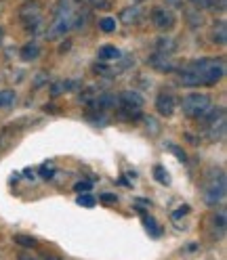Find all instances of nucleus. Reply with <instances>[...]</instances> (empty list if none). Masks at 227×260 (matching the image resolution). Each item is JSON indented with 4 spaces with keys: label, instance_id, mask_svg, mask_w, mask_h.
<instances>
[{
    "label": "nucleus",
    "instance_id": "obj_1",
    "mask_svg": "<svg viewBox=\"0 0 227 260\" xmlns=\"http://www.w3.org/2000/svg\"><path fill=\"white\" fill-rule=\"evenodd\" d=\"M181 84L183 86H213L217 82H221L225 76V59H193L187 65L181 68Z\"/></svg>",
    "mask_w": 227,
    "mask_h": 260
},
{
    "label": "nucleus",
    "instance_id": "obj_2",
    "mask_svg": "<svg viewBox=\"0 0 227 260\" xmlns=\"http://www.w3.org/2000/svg\"><path fill=\"white\" fill-rule=\"evenodd\" d=\"M200 122L206 126V137L210 141H221L225 137V126H227V120H225V109L223 107H217L213 109L210 107L204 116L200 118Z\"/></svg>",
    "mask_w": 227,
    "mask_h": 260
},
{
    "label": "nucleus",
    "instance_id": "obj_3",
    "mask_svg": "<svg viewBox=\"0 0 227 260\" xmlns=\"http://www.w3.org/2000/svg\"><path fill=\"white\" fill-rule=\"evenodd\" d=\"M213 101H210V94H204V92H191L187 94L183 103H181V109L187 118H193V120H200L204 113L210 109Z\"/></svg>",
    "mask_w": 227,
    "mask_h": 260
},
{
    "label": "nucleus",
    "instance_id": "obj_4",
    "mask_svg": "<svg viewBox=\"0 0 227 260\" xmlns=\"http://www.w3.org/2000/svg\"><path fill=\"white\" fill-rule=\"evenodd\" d=\"M225 193H227V189H225V174L219 172V176L215 174V176H210L206 181V185H204V202L208 206H217V204H221L225 200Z\"/></svg>",
    "mask_w": 227,
    "mask_h": 260
},
{
    "label": "nucleus",
    "instance_id": "obj_5",
    "mask_svg": "<svg viewBox=\"0 0 227 260\" xmlns=\"http://www.w3.org/2000/svg\"><path fill=\"white\" fill-rule=\"evenodd\" d=\"M40 17H42V5L38 3V0H27L25 5H21L19 19L23 21L25 29H38Z\"/></svg>",
    "mask_w": 227,
    "mask_h": 260
},
{
    "label": "nucleus",
    "instance_id": "obj_6",
    "mask_svg": "<svg viewBox=\"0 0 227 260\" xmlns=\"http://www.w3.org/2000/svg\"><path fill=\"white\" fill-rule=\"evenodd\" d=\"M152 21L160 31H171L177 23L173 11H168L166 7H154L152 9Z\"/></svg>",
    "mask_w": 227,
    "mask_h": 260
},
{
    "label": "nucleus",
    "instance_id": "obj_7",
    "mask_svg": "<svg viewBox=\"0 0 227 260\" xmlns=\"http://www.w3.org/2000/svg\"><path fill=\"white\" fill-rule=\"evenodd\" d=\"M175 109H177V99H175L173 92H160L156 96V111L160 113V116L171 118L175 113Z\"/></svg>",
    "mask_w": 227,
    "mask_h": 260
},
{
    "label": "nucleus",
    "instance_id": "obj_8",
    "mask_svg": "<svg viewBox=\"0 0 227 260\" xmlns=\"http://www.w3.org/2000/svg\"><path fill=\"white\" fill-rule=\"evenodd\" d=\"M148 63L152 65L154 70H158V72H162V74H168V72L175 70V63H173L171 57L164 55V53H156V55H152V57L148 59Z\"/></svg>",
    "mask_w": 227,
    "mask_h": 260
},
{
    "label": "nucleus",
    "instance_id": "obj_9",
    "mask_svg": "<svg viewBox=\"0 0 227 260\" xmlns=\"http://www.w3.org/2000/svg\"><path fill=\"white\" fill-rule=\"evenodd\" d=\"M118 101H120V107H131V109H141L143 107V96L135 90H124L118 94Z\"/></svg>",
    "mask_w": 227,
    "mask_h": 260
},
{
    "label": "nucleus",
    "instance_id": "obj_10",
    "mask_svg": "<svg viewBox=\"0 0 227 260\" xmlns=\"http://www.w3.org/2000/svg\"><path fill=\"white\" fill-rule=\"evenodd\" d=\"M141 9L139 7H126L122 13H120V21L126 23V25H131V23H137L141 19Z\"/></svg>",
    "mask_w": 227,
    "mask_h": 260
},
{
    "label": "nucleus",
    "instance_id": "obj_11",
    "mask_svg": "<svg viewBox=\"0 0 227 260\" xmlns=\"http://www.w3.org/2000/svg\"><path fill=\"white\" fill-rule=\"evenodd\" d=\"M19 55H21V61H34V59H38L40 57V44H36V42L23 44Z\"/></svg>",
    "mask_w": 227,
    "mask_h": 260
},
{
    "label": "nucleus",
    "instance_id": "obj_12",
    "mask_svg": "<svg viewBox=\"0 0 227 260\" xmlns=\"http://www.w3.org/2000/svg\"><path fill=\"white\" fill-rule=\"evenodd\" d=\"M97 57H99L101 61H116V59H120V57H122V53L118 51L116 46L105 44V46H101V48H99V53H97Z\"/></svg>",
    "mask_w": 227,
    "mask_h": 260
},
{
    "label": "nucleus",
    "instance_id": "obj_13",
    "mask_svg": "<svg viewBox=\"0 0 227 260\" xmlns=\"http://www.w3.org/2000/svg\"><path fill=\"white\" fill-rule=\"evenodd\" d=\"M213 40H215L217 44L225 46V42H227V27H225V23H223V21L215 23V29H213Z\"/></svg>",
    "mask_w": 227,
    "mask_h": 260
},
{
    "label": "nucleus",
    "instance_id": "obj_14",
    "mask_svg": "<svg viewBox=\"0 0 227 260\" xmlns=\"http://www.w3.org/2000/svg\"><path fill=\"white\" fill-rule=\"evenodd\" d=\"M76 86H78V82H74V80H68V82H55V84L51 86V94H53V96H57V94H61V92L74 90Z\"/></svg>",
    "mask_w": 227,
    "mask_h": 260
},
{
    "label": "nucleus",
    "instance_id": "obj_15",
    "mask_svg": "<svg viewBox=\"0 0 227 260\" xmlns=\"http://www.w3.org/2000/svg\"><path fill=\"white\" fill-rule=\"evenodd\" d=\"M143 226L148 229V233L152 235V237H160L162 235V231H160V224L152 218V216H148V214H143Z\"/></svg>",
    "mask_w": 227,
    "mask_h": 260
},
{
    "label": "nucleus",
    "instance_id": "obj_16",
    "mask_svg": "<svg viewBox=\"0 0 227 260\" xmlns=\"http://www.w3.org/2000/svg\"><path fill=\"white\" fill-rule=\"evenodd\" d=\"M13 241L17 243V246H21V248H36L38 246V241L34 237H30V235H15Z\"/></svg>",
    "mask_w": 227,
    "mask_h": 260
},
{
    "label": "nucleus",
    "instance_id": "obj_17",
    "mask_svg": "<svg viewBox=\"0 0 227 260\" xmlns=\"http://www.w3.org/2000/svg\"><path fill=\"white\" fill-rule=\"evenodd\" d=\"M156 46H158V53H164V55H168V53H173L175 51V40H171V38H160L158 42H156Z\"/></svg>",
    "mask_w": 227,
    "mask_h": 260
},
{
    "label": "nucleus",
    "instance_id": "obj_18",
    "mask_svg": "<svg viewBox=\"0 0 227 260\" xmlns=\"http://www.w3.org/2000/svg\"><path fill=\"white\" fill-rule=\"evenodd\" d=\"M154 178L160 185H171V176L164 170V166H154Z\"/></svg>",
    "mask_w": 227,
    "mask_h": 260
},
{
    "label": "nucleus",
    "instance_id": "obj_19",
    "mask_svg": "<svg viewBox=\"0 0 227 260\" xmlns=\"http://www.w3.org/2000/svg\"><path fill=\"white\" fill-rule=\"evenodd\" d=\"M15 92L13 90H0V107H11L15 103Z\"/></svg>",
    "mask_w": 227,
    "mask_h": 260
},
{
    "label": "nucleus",
    "instance_id": "obj_20",
    "mask_svg": "<svg viewBox=\"0 0 227 260\" xmlns=\"http://www.w3.org/2000/svg\"><path fill=\"white\" fill-rule=\"evenodd\" d=\"M120 118L124 120H139L141 118V109H131V107H120Z\"/></svg>",
    "mask_w": 227,
    "mask_h": 260
},
{
    "label": "nucleus",
    "instance_id": "obj_21",
    "mask_svg": "<svg viewBox=\"0 0 227 260\" xmlns=\"http://www.w3.org/2000/svg\"><path fill=\"white\" fill-rule=\"evenodd\" d=\"M76 204H78V206H84V208H93V206L97 204V200H95V195L82 193V195H78V198H76Z\"/></svg>",
    "mask_w": 227,
    "mask_h": 260
},
{
    "label": "nucleus",
    "instance_id": "obj_22",
    "mask_svg": "<svg viewBox=\"0 0 227 260\" xmlns=\"http://www.w3.org/2000/svg\"><path fill=\"white\" fill-rule=\"evenodd\" d=\"M99 27H101V31L109 34V31L116 29V19H114V17H103V19L99 21Z\"/></svg>",
    "mask_w": 227,
    "mask_h": 260
},
{
    "label": "nucleus",
    "instance_id": "obj_23",
    "mask_svg": "<svg viewBox=\"0 0 227 260\" xmlns=\"http://www.w3.org/2000/svg\"><path fill=\"white\" fill-rule=\"evenodd\" d=\"M227 214H225V210H221V212H217V216H215V226H219V233L223 235L225 233V226H227Z\"/></svg>",
    "mask_w": 227,
    "mask_h": 260
},
{
    "label": "nucleus",
    "instance_id": "obj_24",
    "mask_svg": "<svg viewBox=\"0 0 227 260\" xmlns=\"http://www.w3.org/2000/svg\"><path fill=\"white\" fill-rule=\"evenodd\" d=\"M93 9H99V11H109L111 9V0H89Z\"/></svg>",
    "mask_w": 227,
    "mask_h": 260
},
{
    "label": "nucleus",
    "instance_id": "obj_25",
    "mask_svg": "<svg viewBox=\"0 0 227 260\" xmlns=\"http://www.w3.org/2000/svg\"><path fill=\"white\" fill-rule=\"evenodd\" d=\"M166 149H168V151H173V153H175L177 157H179L181 161H187V155H185V151H183V149H179V147H177L175 143H171V141H168V143H166Z\"/></svg>",
    "mask_w": 227,
    "mask_h": 260
},
{
    "label": "nucleus",
    "instance_id": "obj_26",
    "mask_svg": "<svg viewBox=\"0 0 227 260\" xmlns=\"http://www.w3.org/2000/svg\"><path fill=\"white\" fill-rule=\"evenodd\" d=\"M93 189V181H78L76 185H74V191L76 193H87V191H91Z\"/></svg>",
    "mask_w": 227,
    "mask_h": 260
},
{
    "label": "nucleus",
    "instance_id": "obj_27",
    "mask_svg": "<svg viewBox=\"0 0 227 260\" xmlns=\"http://www.w3.org/2000/svg\"><path fill=\"white\" fill-rule=\"evenodd\" d=\"M189 212H191V208H189L187 204H185V206H179V208H177L175 212H173V220H179L181 216H187Z\"/></svg>",
    "mask_w": 227,
    "mask_h": 260
},
{
    "label": "nucleus",
    "instance_id": "obj_28",
    "mask_svg": "<svg viewBox=\"0 0 227 260\" xmlns=\"http://www.w3.org/2000/svg\"><path fill=\"white\" fill-rule=\"evenodd\" d=\"M187 19H189V23H191V27H200L202 25V15H200V11H196V15H191L189 11H187Z\"/></svg>",
    "mask_w": 227,
    "mask_h": 260
},
{
    "label": "nucleus",
    "instance_id": "obj_29",
    "mask_svg": "<svg viewBox=\"0 0 227 260\" xmlns=\"http://www.w3.org/2000/svg\"><path fill=\"white\" fill-rule=\"evenodd\" d=\"M189 3L200 11H206V9H210V5H213V0H189Z\"/></svg>",
    "mask_w": 227,
    "mask_h": 260
},
{
    "label": "nucleus",
    "instance_id": "obj_30",
    "mask_svg": "<svg viewBox=\"0 0 227 260\" xmlns=\"http://www.w3.org/2000/svg\"><path fill=\"white\" fill-rule=\"evenodd\" d=\"M40 176H42V178H51V176H55V168H53V166H48V164L40 166Z\"/></svg>",
    "mask_w": 227,
    "mask_h": 260
},
{
    "label": "nucleus",
    "instance_id": "obj_31",
    "mask_svg": "<svg viewBox=\"0 0 227 260\" xmlns=\"http://www.w3.org/2000/svg\"><path fill=\"white\" fill-rule=\"evenodd\" d=\"M44 82H48V74H46V72H40V74L36 76V80H34V88H40Z\"/></svg>",
    "mask_w": 227,
    "mask_h": 260
},
{
    "label": "nucleus",
    "instance_id": "obj_32",
    "mask_svg": "<svg viewBox=\"0 0 227 260\" xmlns=\"http://www.w3.org/2000/svg\"><path fill=\"white\" fill-rule=\"evenodd\" d=\"M99 200L103 202V204H116L118 202V198L114 193H103V195H99Z\"/></svg>",
    "mask_w": 227,
    "mask_h": 260
},
{
    "label": "nucleus",
    "instance_id": "obj_33",
    "mask_svg": "<svg viewBox=\"0 0 227 260\" xmlns=\"http://www.w3.org/2000/svg\"><path fill=\"white\" fill-rule=\"evenodd\" d=\"M198 250V243H189V248H187V252H196Z\"/></svg>",
    "mask_w": 227,
    "mask_h": 260
},
{
    "label": "nucleus",
    "instance_id": "obj_34",
    "mask_svg": "<svg viewBox=\"0 0 227 260\" xmlns=\"http://www.w3.org/2000/svg\"><path fill=\"white\" fill-rule=\"evenodd\" d=\"M166 3L173 5V7H179V5H181V0H166Z\"/></svg>",
    "mask_w": 227,
    "mask_h": 260
},
{
    "label": "nucleus",
    "instance_id": "obj_35",
    "mask_svg": "<svg viewBox=\"0 0 227 260\" xmlns=\"http://www.w3.org/2000/svg\"><path fill=\"white\" fill-rule=\"evenodd\" d=\"M19 260H36V258H32V256H27V254H19Z\"/></svg>",
    "mask_w": 227,
    "mask_h": 260
},
{
    "label": "nucleus",
    "instance_id": "obj_36",
    "mask_svg": "<svg viewBox=\"0 0 227 260\" xmlns=\"http://www.w3.org/2000/svg\"><path fill=\"white\" fill-rule=\"evenodd\" d=\"M44 260H59V258H55V256H48V254H46V256H44Z\"/></svg>",
    "mask_w": 227,
    "mask_h": 260
},
{
    "label": "nucleus",
    "instance_id": "obj_37",
    "mask_svg": "<svg viewBox=\"0 0 227 260\" xmlns=\"http://www.w3.org/2000/svg\"><path fill=\"white\" fill-rule=\"evenodd\" d=\"M3 36H5V29H3V27H0V40H3Z\"/></svg>",
    "mask_w": 227,
    "mask_h": 260
}]
</instances>
